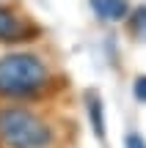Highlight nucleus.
<instances>
[{
	"label": "nucleus",
	"mask_w": 146,
	"mask_h": 148,
	"mask_svg": "<svg viewBox=\"0 0 146 148\" xmlns=\"http://www.w3.org/2000/svg\"><path fill=\"white\" fill-rule=\"evenodd\" d=\"M47 85V66L30 52H8L0 58V96L22 99Z\"/></svg>",
	"instance_id": "obj_1"
},
{
	"label": "nucleus",
	"mask_w": 146,
	"mask_h": 148,
	"mask_svg": "<svg viewBox=\"0 0 146 148\" xmlns=\"http://www.w3.org/2000/svg\"><path fill=\"white\" fill-rule=\"evenodd\" d=\"M55 140L44 118L22 107L0 110V143L6 148H50Z\"/></svg>",
	"instance_id": "obj_2"
},
{
	"label": "nucleus",
	"mask_w": 146,
	"mask_h": 148,
	"mask_svg": "<svg viewBox=\"0 0 146 148\" xmlns=\"http://www.w3.org/2000/svg\"><path fill=\"white\" fill-rule=\"evenodd\" d=\"M30 36V30H28V25H22V19L17 14H11L8 8H0V41H25V38Z\"/></svg>",
	"instance_id": "obj_3"
},
{
	"label": "nucleus",
	"mask_w": 146,
	"mask_h": 148,
	"mask_svg": "<svg viewBox=\"0 0 146 148\" xmlns=\"http://www.w3.org/2000/svg\"><path fill=\"white\" fill-rule=\"evenodd\" d=\"M91 8L99 19H108V22H121L130 14L127 0H91Z\"/></svg>",
	"instance_id": "obj_4"
},
{
	"label": "nucleus",
	"mask_w": 146,
	"mask_h": 148,
	"mask_svg": "<svg viewBox=\"0 0 146 148\" xmlns=\"http://www.w3.org/2000/svg\"><path fill=\"white\" fill-rule=\"evenodd\" d=\"M86 107H88V118H91V126H94V134L99 140H105V115H102V99L97 93L88 90L86 93Z\"/></svg>",
	"instance_id": "obj_5"
},
{
	"label": "nucleus",
	"mask_w": 146,
	"mask_h": 148,
	"mask_svg": "<svg viewBox=\"0 0 146 148\" xmlns=\"http://www.w3.org/2000/svg\"><path fill=\"white\" fill-rule=\"evenodd\" d=\"M130 30H132V36H135V38L146 41V5H141V8H135V11H132Z\"/></svg>",
	"instance_id": "obj_6"
},
{
	"label": "nucleus",
	"mask_w": 146,
	"mask_h": 148,
	"mask_svg": "<svg viewBox=\"0 0 146 148\" xmlns=\"http://www.w3.org/2000/svg\"><path fill=\"white\" fill-rule=\"evenodd\" d=\"M124 148H146V143H143L141 134L130 132V134H127V140H124Z\"/></svg>",
	"instance_id": "obj_7"
},
{
	"label": "nucleus",
	"mask_w": 146,
	"mask_h": 148,
	"mask_svg": "<svg viewBox=\"0 0 146 148\" xmlns=\"http://www.w3.org/2000/svg\"><path fill=\"white\" fill-rule=\"evenodd\" d=\"M135 99L138 101H146V74L135 79Z\"/></svg>",
	"instance_id": "obj_8"
}]
</instances>
